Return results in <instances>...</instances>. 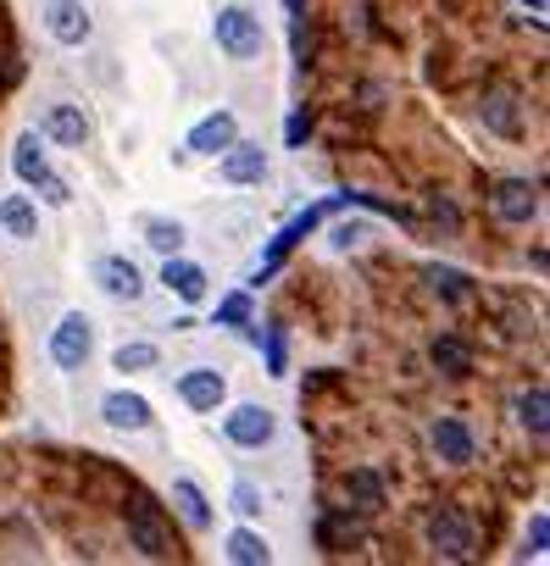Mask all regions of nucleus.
Here are the masks:
<instances>
[{
  "label": "nucleus",
  "instance_id": "nucleus-29",
  "mask_svg": "<svg viewBox=\"0 0 550 566\" xmlns=\"http://www.w3.org/2000/svg\"><path fill=\"white\" fill-rule=\"evenodd\" d=\"M234 511L239 516H256L261 511V489L256 483H234Z\"/></svg>",
  "mask_w": 550,
  "mask_h": 566
},
{
  "label": "nucleus",
  "instance_id": "nucleus-5",
  "mask_svg": "<svg viewBox=\"0 0 550 566\" xmlns=\"http://www.w3.org/2000/svg\"><path fill=\"white\" fill-rule=\"evenodd\" d=\"M428 544H434V555H445V560H473V522H467L456 505H439V511L428 516Z\"/></svg>",
  "mask_w": 550,
  "mask_h": 566
},
{
  "label": "nucleus",
  "instance_id": "nucleus-6",
  "mask_svg": "<svg viewBox=\"0 0 550 566\" xmlns=\"http://www.w3.org/2000/svg\"><path fill=\"white\" fill-rule=\"evenodd\" d=\"M222 433L239 450H261V444H272V433H279V417H272L267 406H234L222 417Z\"/></svg>",
  "mask_w": 550,
  "mask_h": 566
},
{
  "label": "nucleus",
  "instance_id": "nucleus-31",
  "mask_svg": "<svg viewBox=\"0 0 550 566\" xmlns=\"http://www.w3.org/2000/svg\"><path fill=\"white\" fill-rule=\"evenodd\" d=\"M267 367H272V373H284V334H279V328L267 334Z\"/></svg>",
  "mask_w": 550,
  "mask_h": 566
},
{
  "label": "nucleus",
  "instance_id": "nucleus-27",
  "mask_svg": "<svg viewBox=\"0 0 550 566\" xmlns=\"http://www.w3.org/2000/svg\"><path fill=\"white\" fill-rule=\"evenodd\" d=\"M162 361V350L156 345H123L117 356H112V367L117 373H145V367H156Z\"/></svg>",
  "mask_w": 550,
  "mask_h": 566
},
{
  "label": "nucleus",
  "instance_id": "nucleus-25",
  "mask_svg": "<svg viewBox=\"0 0 550 566\" xmlns=\"http://www.w3.org/2000/svg\"><path fill=\"white\" fill-rule=\"evenodd\" d=\"M428 283H434V295H445L450 306H461L467 301V272H456V266H428Z\"/></svg>",
  "mask_w": 550,
  "mask_h": 566
},
{
  "label": "nucleus",
  "instance_id": "nucleus-10",
  "mask_svg": "<svg viewBox=\"0 0 550 566\" xmlns=\"http://www.w3.org/2000/svg\"><path fill=\"white\" fill-rule=\"evenodd\" d=\"M234 139H239V123H234V112H211V117H200V123L189 128L184 150H189V156H222Z\"/></svg>",
  "mask_w": 550,
  "mask_h": 566
},
{
  "label": "nucleus",
  "instance_id": "nucleus-11",
  "mask_svg": "<svg viewBox=\"0 0 550 566\" xmlns=\"http://www.w3.org/2000/svg\"><path fill=\"white\" fill-rule=\"evenodd\" d=\"M222 395H228V384H222L217 367H189V373L178 378V400H184L189 411H217Z\"/></svg>",
  "mask_w": 550,
  "mask_h": 566
},
{
  "label": "nucleus",
  "instance_id": "nucleus-19",
  "mask_svg": "<svg viewBox=\"0 0 550 566\" xmlns=\"http://www.w3.org/2000/svg\"><path fill=\"white\" fill-rule=\"evenodd\" d=\"M511 411H517V422H522L528 433H544V428H550V395H544V389H522V395L511 400Z\"/></svg>",
  "mask_w": 550,
  "mask_h": 566
},
{
  "label": "nucleus",
  "instance_id": "nucleus-24",
  "mask_svg": "<svg viewBox=\"0 0 550 566\" xmlns=\"http://www.w3.org/2000/svg\"><path fill=\"white\" fill-rule=\"evenodd\" d=\"M0 222H7L18 239H34V228H40V217H34V206H29V195H12L7 206H0Z\"/></svg>",
  "mask_w": 550,
  "mask_h": 566
},
{
  "label": "nucleus",
  "instance_id": "nucleus-21",
  "mask_svg": "<svg viewBox=\"0 0 550 566\" xmlns=\"http://www.w3.org/2000/svg\"><path fill=\"white\" fill-rule=\"evenodd\" d=\"M173 500H178V516H184L195 533H200V527H211V505H206V494H200L189 478H178V483H173Z\"/></svg>",
  "mask_w": 550,
  "mask_h": 566
},
{
  "label": "nucleus",
  "instance_id": "nucleus-16",
  "mask_svg": "<svg viewBox=\"0 0 550 566\" xmlns=\"http://www.w3.org/2000/svg\"><path fill=\"white\" fill-rule=\"evenodd\" d=\"M45 134H51L56 145H68V150H84V145H90V117H84L79 106H51V112H45Z\"/></svg>",
  "mask_w": 550,
  "mask_h": 566
},
{
  "label": "nucleus",
  "instance_id": "nucleus-22",
  "mask_svg": "<svg viewBox=\"0 0 550 566\" xmlns=\"http://www.w3.org/2000/svg\"><path fill=\"white\" fill-rule=\"evenodd\" d=\"M228 560H239V566H267V560H272V544H267L261 533L239 527V533H228Z\"/></svg>",
  "mask_w": 550,
  "mask_h": 566
},
{
  "label": "nucleus",
  "instance_id": "nucleus-7",
  "mask_svg": "<svg viewBox=\"0 0 550 566\" xmlns=\"http://www.w3.org/2000/svg\"><path fill=\"white\" fill-rule=\"evenodd\" d=\"M495 217L500 222H511V228H528L533 217H539V184H528V178H506V184H495Z\"/></svg>",
  "mask_w": 550,
  "mask_h": 566
},
{
  "label": "nucleus",
  "instance_id": "nucleus-13",
  "mask_svg": "<svg viewBox=\"0 0 550 566\" xmlns=\"http://www.w3.org/2000/svg\"><path fill=\"white\" fill-rule=\"evenodd\" d=\"M434 450H439V461L467 467L478 444H473V428H467L461 417H439V422H434Z\"/></svg>",
  "mask_w": 550,
  "mask_h": 566
},
{
  "label": "nucleus",
  "instance_id": "nucleus-20",
  "mask_svg": "<svg viewBox=\"0 0 550 566\" xmlns=\"http://www.w3.org/2000/svg\"><path fill=\"white\" fill-rule=\"evenodd\" d=\"M345 494H351L362 511H378V505H384V478H378L373 467H356V472H345Z\"/></svg>",
  "mask_w": 550,
  "mask_h": 566
},
{
  "label": "nucleus",
  "instance_id": "nucleus-14",
  "mask_svg": "<svg viewBox=\"0 0 550 566\" xmlns=\"http://www.w3.org/2000/svg\"><path fill=\"white\" fill-rule=\"evenodd\" d=\"M340 200H345V195H334V200H323V206L301 211V217H295V222H290V228L279 233V239H272V250H267V266H261V272H272V266H279V261L290 255V244H295V239H307V233H312V228H318V222H323V217H329V211L340 206Z\"/></svg>",
  "mask_w": 550,
  "mask_h": 566
},
{
  "label": "nucleus",
  "instance_id": "nucleus-18",
  "mask_svg": "<svg viewBox=\"0 0 550 566\" xmlns=\"http://www.w3.org/2000/svg\"><path fill=\"white\" fill-rule=\"evenodd\" d=\"M428 361H434L445 378H467V373H473V345L456 339V334H439V339L428 345Z\"/></svg>",
  "mask_w": 550,
  "mask_h": 566
},
{
  "label": "nucleus",
  "instance_id": "nucleus-15",
  "mask_svg": "<svg viewBox=\"0 0 550 566\" xmlns=\"http://www.w3.org/2000/svg\"><path fill=\"white\" fill-rule=\"evenodd\" d=\"M222 178H228V184H261V178H267V150L234 139V145L222 150Z\"/></svg>",
  "mask_w": 550,
  "mask_h": 566
},
{
  "label": "nucleus",
  "instance_id": "nucleus-17",
  "mask_svg": "<svg viewBox=\"0 0 550 566\" xmlns=\"http://www.w3.org/2000/svg\"><path fill=\"white\" fill-rule=\"evenodd\" d=\"M162 283L184 301V306H195V301H206V272L195 266V261H173L167 255V266H162Z\"/></svg>",
  "mask_w": 550,
  "mask_h": 566
},
{
  "label": "nucleus",
  "instance_id": "nucleus-33",
  "mask_svg": "<svg viewBox=\"0 0 550 566\" xmlns=\"http://www.w3.org/2000/svg\"><path fill=\"white\" fill-rule=\"evenodd\" d=\"M284 7H290V12H301V0H284Z\"/></svg>",
  "mask_w": 550,
  "mask_h": 566
},
{
  "label": "nucleus",
  "instance_id": "nucleus-3",
  "mask_svg": "<svg viewBox=\"0 0 550 566\" xmlns=\"http://www.w3.org/2000/svg\"><path fill=\"white\" fill-rule=\"evenodd\" d=\"M90 350H95V323H90L84 312H68V317L56 323V334H51V361H56L62 373H79V367L90 361Z\"/></svg>",
  "mask_w": 550,
  "mask_h": 566
},
{
  "label": "nucleus",
  "instance_id": "nucleus-30",
  "mask_svg": "<svg viewBox=\"0 0 550 566\" xmlns=\"http://www.w3.org/2000/svg\"><path fill=\"white\" fill-rule=\"evenodd\" d=\"M544 544H550V516L539 511V516H533V527H528V549H522V555H533V560H539V555H544Z\"/></svg>",
  "mask_w": 550,
  "mask_h": 566
},
{
  "label": "nucleus",
  "instance_id": "nucleus-9",
  "mask_svg": "<svg viewBox=\"0 0 550 566\" xmlns=\"http://www.w3.org/2000/svg\"><path fill=\"white\" fill-rule=\"evenodd\" d=\"M45 29H51L56 45H84L95 23H90L84 0H51V7H45Z\"/></svg>",
  "mask_w": 550,
  "mask_h": 566
},
{
  "label": "nucleus",
  "instance_id": "nucleus-2",
  "mask_svg": "<svg viewBox=\"0 0 550 566\" xmlns=\"http://www.w3.org/2000/svg\"><path fill=\"white\" fill-rule=\"evenodd\" d=\"M12 167H18V178H23V184L45 189V200H51V206H68V200H73V189L51 172V161H45V150H40V134H23V139H18Z\"/></svg>",
  "mask_w": 550,
  "mask_h": 566
},
{
  "label": "nucleus",
  "instance_id": "nucleus-8",
  "mask_svg": "<svg viewBox=\"0 0 550 566\" xmlns=\"http://www.w3.org/2000/svg\"><path fill=\"white\" fill-rule=\"evenodd\" d=\"M95 283H101L112 301H139V295H145V272H139L128 255H101V261H95Z\"/></svg>",
  "mask_w": 550,
  "mask_h": 566
},
{
  "label": "nucleus",
  "instance_id": "nucleus-26",
  "mask_svg": "<svg viewBox=\"0 0 550 566\" xmlns=\"http://www.w3.org/2000/svg\"><path fill=\"white\" fill-rule=\"evenodd\" d=\"M145 244H156L162 255H178V244H184V222H167V217H145Z\"/></svg>",
  "mask_w": 550,
  "mask_h": 566
},
{
  "label": "nucleus",
  "instance_id": "nucleus-28",
  "mask_svg": "<svg viewBox=\"0 0 550 566\" xmlns=\"http://www.w3.org/2000/svg\"><path fill=\"white\" fill-rule=\"evenodd\" d=\"M217 323H222V328H245V323H250V295H228V301L217 306Z\"/></svg>",
  "mask_w": 550,
  "mask_h": 566
},
{
  "label": "nucleus",
  "instance_id": "nucleus-1",
  "mask_svg": "<svg viewBox=\"0 0 550 566\" xmlns=\"http://www.w3.org/2000/svg\"><path fill=\"white\" fill-rule=\"evenodd\" d=\"M211 34H217V45H222L234 62H256V56H261V45H267L261 18H256V12H245V7H222V12L211 18Z\"/></svg>",
  "mask_w": 550,
  "mask_h": 566
},
{
  "label": "nucleus",
  "instance_id": "nucleus-12",
  "mask_svg": "<svg viewBox=\"0 0 550 566\" xmlns=\"http://www.w3.org/2000/svg\"><path fill=\"white\" fill-rule=\"evenodd\" d=\"M101 417H106L112 428H123V433H139V428H151V400L134 395V389H112V395L101 400Z\"/></svg>",
  "mask_w": 550,
  "mask_h": 566
},
{
  "label": "nucleus",
  "instance_id": "nucleus-4",
  "mask_svg": "<svg viewBox=\"0 0 550 566\" xmlns=\"http://www.w3.org/2000/svg\"><path fill=\"white\" fill-rule=\"evenodd\" d=\"M128 544H134L145 560H167V555H173V538H167V527H162V511H156L145 494L128 500Z\"/></svg>",
  "mask_w": 550,
  "mask_h": 566
},
{
  "label": "nucleus",
  "instance_id": "nucleus-32",
  "mask_svg": "<svg viewBox=\"0 0 550 566\" xmlns=\"http://www.w3.org/2000/svg\"><path fill=\"white\" fill-rule=\"evenodd\" d=\"M522 7H528L533 18H544V0H522Z\"/></svg>",
  "mask_w": 550,
  "mask_h": 566
},
{
  "label": "nucleus",
  "instance_id": "nucleus-23",
  "mask_svg": "<svg viewBox=\"0 0 550 566\" xmlns=\"http://www.w3.org/2000/svg\"><path fill=\"white\" fill-rule=\"evenodd\" d=\"M484 123H489L495 134H506V139H511V134L522 128V123H517V95H511V90H495V95L484 101Z\"/></svg>",
  "mask_w": 550,
  "mask_h": 566
}]
</instances>
